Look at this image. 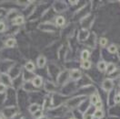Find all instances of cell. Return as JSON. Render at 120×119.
<instances>
[{
    "mask_svg": "<svg viewBox=\"0 0 120 119\" xmlns=\"http://www.w3.org/2000/svg\"><path fill=\"white\" fill-rule=\"evenodd\" d=\"M17 115V109L15 106H7L2 110V115L6 118H13Z\"/></svg>",
    "mask_w": 120,
    "mask_h": 119,
    "instance_id": "1",
    "label": "cell"
},
{
    "mask_svg": "<svg viewBox=\"0 0 120 119\" xmlns=\"http://www.w3.org/2000/svg\"><path fill=\"white\" fill-rule=\"evenodd\" d=\"M0 83H3L7 87H12L13 85V81L10 75L6 72H1L0 73Z\"/></svg>",
    "mask_w": 120,
    "mask_h": 119,
    "instance_id": "2",
    "label": "cell"
},
{
    "mask_svg": "<svg viewBox=\"0 0 120 119\" xmlns=\"http://www.w3.org/2000/svg\"><path fill=\"white\" fill-rule=\"evenodd\" d=\"M32 84L34 85V87H36V88H39V87H41L42 86V84H43V79H42V77L41 76H35L34 78H33V80H32Z\"/></svg>",
    "mask_w": 120,
    "mask_h": 119,
    "instance_id": "3",
    "label": "cell"
},
{
    "mask_svg": "<svg viewBox=\"0 0 120 119\" xmlns=\"http://www.w3.org/2000/svg\"><path fill=\"white\" fill-rule=\"evenodd\" d=\"M45 64H46V59H45V57L43 56V55H40L38 59H37V65H38V67L42 69V68L45 67Z\"/></svg>",
    "mask_w": 120,
    "mask_h": 119,
    "instance_id": "4",
    "label": "cell"
},
{
    "mask_svg": "<svg viewBox=\"0 0 120 119\" xmlns=\"http://www.w3.org/2000/svg\"><path fill=\"white\" fill-rule=\"evenodd\" d=\"M70 78H72L73 80H78L80 77H81V72L79 71V70H72L71 72H70Z\"/></svg>",
    "mask_w": 120,
    "mask_h": 119,
    "instance_id": "5",
    "label": "cell"
},
{
    "mask_svg": "<svg viewBox=\"0 0 120 119\" xmlns=\"http://www.w3.org/2000/svg\"><path fill=\"white\" fill-rule=\"evenodd\" d=\"M25 69H26V71H27L29 72H34V71L36 70V66L31 60H29L25 64Z\"/></svg>",
    "mask_w": 120,
    "mask_h": 119,
    "instance_id": "6",
    "label": "cell"
},
{
    "mask_svg": "<svg viewBox=\"0 0 120 119\" xmlns=\"http://www.w3.org/2000/svg\"><path fill=\"white\" fill-rule=\"evenodd\" d=\"M24 23H25V17L23 16H17L13 20V25L14 26H20Z\"/></svg>",
    "mask_w": 120,
    "mask_h": 119,
    "instance_id": "7",
    "label": "cell"
},
{
    "mask_svg": "<svg viewBox=\"0 0 120 119\" xmlns=\"http://www.w3.org/2000/svg\"><path fill=\"white\" fill-rule=\"evenodd\" d=\"M17 14H18L17 10H15V9H11L10 11H8L7 17H8V20H14L15 17H17Z\"/></svg>",
    "mask_w": 120,
    "mask_h": 119,
    "instance_id": "8",
    "label": "cell"
},
{
    "mask_svg": "<svg viewBox=\"0 0 120 119\" xmlns=\"http://www.w3.org/2000/svg\"><path fill=\"white\" fill-rule=\"evenodd\" d=\"M40 109V106H39V104H36V103H34V104H31L29 105V107H28V110L31 114H35L36 112H38V110Z\"/></svg>",
    "mask_w": 120,
    "mask_h": 119,
    "instance_id": "9",
    "label": "cell"
},
{
    "mask_svg": "<svg viewBox=\"0 0 120 119\" xmlns=\"http://www.w3.org/2000/svg\"><path fill=\"white\" fill-rule=\"evenodd\" d=\"M23 89L25 90L26 92H33V91H35L34 85L32 84V82H26V83L23 85Z\"/></svg>",
    "mask_w": 120,
    "mask_h": 119,
    "instance_id": "10",
    "label": "cell"
},
{
    "mask_svg": "<svg viewBox=\"0 0 120 119\" xmlns=\"http://www.w3.org/2000/svg\"><path fill=\"white\" fill-rule=\"evenodd\" d=\"M16 44V40L15 38H8L6 41V47L7 48H14Z\"/></svg>",
    "mask_w": 120,
    "mask_h": 119,
    "instance_id": "11",
    "label": "cell"
},
{
    "mask_svg": "<svg viewBox=\"0 0 120 119\" xmlns=\"http://www.w3.org/2000/svg\"><path fill=\"white\" fill-rule=\"evenodd\" d=\"M103 84H104V89L105 91H110L113 88V82L110 80H105Z\"/></svg>",
    "mask_w": 120,
    "mask_h": 119,
    "instance_id": "12",
    "label": "cell"
},
{
    "mask_svg": "<svg viewBox=\"0 0 120 119\" xmlns=\"http://www.w3.org/2000/svg\"><path fill=\"white\" fill-rule=\"evenodd\" d=\"M99 101H100V99H99L98 95H97V94H93L90 97V103L92 104H94V105H96Z\"/></svg>",
    "mask_w": 120,
    "mask_h": 119,
    "instance_id": "13",
    "label": "cell"
},
{
    "mask_svg": "<svg viewBox=\"0 0 120 119\" xmlns=\"http://www.w3.org/2000/svg\"><path fill=\"white\" fill-rule=\"evenodd\" d=\"M56 25L58 26V27H62L64 24H65V17H57L56 18Z\"/></svg>",
    "mask_w": 120,
    "mask_h": 119,
    "instance_id": "14",
    "label": "cell"
},
{
    "mask_svg": "<svg viewBox=\"0 0 120 119\" xmlns=\"http://www.w3.org/2000/svg\"><path fill=\"white\" fill-rule=\"evenodd\" d=\"M89 56H90V53L87 50H84L82 51V53H81V59L83 60H88Z\"/></svg>",
    "mask_w": 120,
    "mask_h": 119,
    "instance_id": "15",
    "label": "cell"
},
{
    "mask_svg": "<svg viewBox=\"0 0 120 119\" xmlns=\"http://www.w3.org/2000/svg\"><path fill=\"white\" fill-rule=\"evenodd\" d=\"M106 67H107V65H106V63H105V61H100V62H98V69L100 72H104L105 70H106Z\"/></svg>",
    "mask_w": 120,
    "mask_h": 119,
    "instance_id": "16",
    "label": "cell"
},
{
    "mask_svg": "<svg viewBox=\"0 0 120 119\" xmlns=\"http://www.w3.org/2000/svg\"><path fill=\"white\" fill-rule=\"evenodd\" d=\"M81 67L85 70H88L91 67V62L89 60H83L82 63H81Z\"/></svg>",
    "mask_w": 120,
    "mask_h": 119,
    "instance_id": "17",
    "label": "cell"
},
{
    "mask_svg": "<svg viewBox=\"0 0 120 119\" xmlns=\"http://www.w3.org/2000/svg\"><path fill=\"white\" fill-rule=\"evenodd\" d=\"M54 84H53L52 82H45V91H47V92H52V90L54 89Z\"/></svg>",
    "mask_w": 120,
    "mask_h": 119,
    "instance_id": "18",
    "label": "cell"
},
{
    "mask_svg": "<svg viewBox=\"0 0 120 119\" xmlns=\"http://www.w3.org/2000/svg\"><path fill=\"white\" fill-rule=\"evenodd\" d=\"M115 70H116V66L112 63H109L106 67V72L107 73H112L113 72H115Z\"/></svg>",
    "mask_w": 120,
    "mask_h": 119,
    "instance_id": "19",
    "label": "cell"
},
{
    "mask_svg": "<svg viewBox=\"0 0 120 119\" xmlns=\"http://www.w3.org/2000/svg\"><path fill=\"white\" fill-rule=\"evenodd\" d=\"M94 115H95V116L97 117V118H101V117H103V115H104V113L103 111L101 110V109H97L95 113H94Z\"/></svg>",
    "mask_w": 120,
    "mask_h": 119,
    "instance_id": "20",
    "label": "cell"
},
{
    "mask_svg": "<svg viewBox=\"0 0 120 119\" xmlns=\"http://www.w3.org/2000/svg\"><path fill=\"white\" fill-rule=\"evenodd\" d=\"M33 115H34V117H35L36 119H39L40 117L43 116V111H42L41 109H39V110H38V112H36Z\"/></svg>",
    "mask_w": 120,
    "mask_h": 119,
    "instance_id": "21",
    "label": "cell"
},
{
    "mask_svg": "<svg viewBox=\"0 0 120 119\" xmlns=\"http://www.w3.org/2000/svg\"><path fill=\"white\" fill-rule=\"evenodd\" d=\"M108 51L110 52V53H116V52L117 51V49H116V47L115 45H111L108 48Z\"/></svg>",
    "mask_w": 120,
    "mask_h": 119,
    "instance_id": "22",
    "label": "cell"
},
{
    "mask_svg": "<svg viewBox=\"0 0 120 119\" xmlns=\"http://www.w3.org/2000/svg\"><path fill=\"white\" fill-rule=\"evenodd\" d=\"M99 43H100V45H101L102 47H105V45H106V43H107V39L105 38H100Z\"/></svg>",
    "mask_w": 120,
    "mask_h": 119,
    "instance_id": "23",
    "label": "cell"
},
{
    "mask_svg": "<svg viewBox=\"0 0 120 119\" xmlns=\"http://www.w3.org/2000/svg\"><path fill=\"white\" fill-rule=\"evenodd\" d=\"M6 90H7V86L4 85L3 83H0V94H4L6 92Z\"/></svg>",
    "mask_w": 120,
    "mask_h": 119,
    "instance_id": "24",
    "label": "cell"
},
{
    "mask_svg": "<svg viewBox=\"0 0 120 119\" xmlns=\"http://www.w3.org/2000/svg\"><path fill=\"white\" fill-rule=\"evenodd\" d=\"M5 30H6V24L3 21H0V33L4 32Z\"/></svg>",
    "mask_w": 120,
    "mask_h": 119,
    "instance_id": "25",
    "label": "cell"
},
{
    "mask_svg": "<svg viewBox=\"0 0 120 119\" xmlns=\"http://www.w3.org/2000/svg\"><path fill=\"white\" fill-rule=\"evenodd\" d=\"M84 119H93V115L90 114H86L84 115Z\"/></svg>",
    "mask_w": 120,
    "mask_h": 119,
    "instance_id": "26",
    "label": "cell"
},
{
    "mask_svg": "<svg viewBox=\"0 0 120 119\" xmlns=\"http://www.w3.org/2000/svg\"><path fill=\"white\" fill-rule=\"evenodd\" d=\"M96 107H97V109H101V107H102V102L99 101L98 104H96Z\"/></svg>",
    "mask_w": 120,
    "mask_h": 119,
    "instance_id": "27",
    "label": "cell"
},
{
    "mask_svg": "<svg viewBox=\"0 0 120 119\" xmlns=\"http://www.w3.org/2000/svg\"><path fill=\"white\" fill-rule=\"evenodd\" d=\"M115 102H116V103H120V96H119V94H116V95L115 96Z\"/></svg>",
    "mask_w": 120,
    "mask_h": 119,
    "instance_id": "28",
    "label": "cell"
},
{
    "mask_svg": "<svg viewBox=\"0 0 120 119\" xmlns=\"http://www.w3.org/2000/svg\"><path fill=\"white\" fill-rule=\"evenodd\" d=\"M39 119H47V118H46V116H42V117H40Z\"/></svg>",
    "mask_w": 120,
    "mask_h": 119,
    "instance_id": "29",
    "label": "cell"
},
{
    "mask_svg": "<svg viewBox=\"0 0 120 119\" xmlns=\"http://www.w3.org/2000/svg\"><path fill=\"white\" fill-rule=\"evenodd\" d=\"M0 119H7V118H6V117H4V116H2V117H1Z\"/></svg>",
    "mask_w": 120,
    "mask_h": 119,
    "instance_id": "30",
    "label": "cell"
},
{
    "mask_svg": "<svg viewBox=\"0 0 120 119\" xmlns=\"http://www.w3.org/2000/svg\"><path fill=\"white\" fill-rule=\"evenodd\" d=\"M2 116H3V115H2V114H0V118H1Z\"/></svg>",
    "mask_w": 120,
    "mask_h": 119,
    "instance_id": "31",
    "label": "cell"
},
{
    "mask_svg": "<svg viewBox=\"0 0 120 119\" xmlns=\"http://www.w3.org/2000/svg\"><path fill=\"white\" fill-rule=\"evenodd\" d=\"M119 94V96H120V92H119V94Z\"/></svg>",
    "mask_w": 120,
    "mask_h": 119,
    "instance_id": "32",
    "label": "cell"
},
{
    "mask_svg": "<svg viewBox=\"0 0 120 119\" xmlns=\"http://www.w3.org/2000/svg\"><path fill=\"white\" fill-rule=\"evenodd\" d=\"M21 119H25V118H24V117H22V118H21Z\"/></svg>",
    "mask_w": 120,
    "mask_h": 119,
    "instance_id": "33",
    "label": "cell"
},
{
    "mask_svg": "<svg viewBox=\"0 0 120 119\" xmlns=\"http://www.w3.org/2000/svg\"><path fill=\"white\" fill-rule=\"evenodd\" d=\"M70 119H75V118H70Z\"/></svg>",
    "mask_w": 120,
    "mask_h": 119,
    "instance_id": "34",
    "label": "cell"
}]
</instances>
